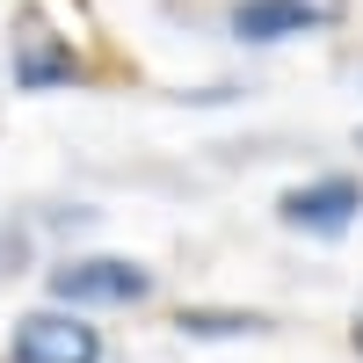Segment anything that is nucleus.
Listing matches in <instances>:
<instances>
[{
    "label": "nucleus",
    "instance_id": "obj_1",
    "mask_svg": "<svg viewBox=\"0 0 363 363\" xmlns=\"http://www.w3.org/2000/svg\"><path fill=\"white\" fill-rule=\"evenodd\" d=\"M44 291L66 313H102V306H145L160 291V277L131 255H58L44 269Z\"/></svg>",
    "mask_w": 363,
    "mask_h": 363
},
{
    "label": "nucleus",
    "instance_id": "obj_2",
    "mask_svg": "<svg viewBox=\"0 0 363 363\" xmlns=\"http://www.w3.org/2000/svg\"><path fill=\"white\" fill-rule=\"evenodd\" d=\"M356 218H363V174H349V167L306 174L277 196V225L306 233V240H342V233H356Z\"/></svg>",
    "mask_w": 363,
    "mask_h": 363
},
{
    "label": "nucleus",
    "instance_id": "obj_3",
    "mask_svg": "<svg viewBox=\"0 0 363 363\" xmlns=\"http://www.w3.org/2000/svg\"><path fill=\"white\" fill-rule=\"evenodd\" d=\"M349 15V0H233L225 8V37L240 51H277L298 37H327Z\"/></svg>",
    "mask_w": 363,
    "mask_h": 363
},
{
    "label": "nucleus",
    "instance_id": "obj_4",
    "mask_svg": "<svg viewBox=\"0 0 363 363\" xmlns=\"http://www.w3.org/2000/svg\"><path fill=\"white\" fill-rule=\"evenodd\" d=\"M8 363H102V327L87 320V313H66V306L15 313Z\"/></svg>",
    "mask_w": 363,
    "mask_h": 363
},
{
    "label": "nucleus",
    "instance_id": "obj_5",
    "mask_svg": "<svg viewBox=\"0 0 363 363\" xmlns=\"http://www.w3.org/2000/svg\"><path fill=\"white\" fill-rule=\"evenodd\" d=\"M8 80L22 87V95H58V87H80L87 80V58H80L73 37L22 22L15 37H8Z\"/></svg>",
    "mask_w": 363,
    "mask_h": 363
},
{
    "label": "nucleus",
    "instance_id": "obj_6",
    "mask_svg": "<svg viewBox=\"0 0 363 363\" xmlns=\"http://www.w3.org/2000/svg\"><path fill=\"white\" fill-rule=\"evenodd\" d=\"M174 335L182 342H255V335H269V313H255V306H182Z\"/></svg>",
    "mask_w": 363,
    "mask_h": 363
},
{
    "label": "nucleus",
    "instance_id": "obj_7",
    "mask_svg": "<svg viewBox=\"0 0 363 363\" xmlns=\"http://www.w3.org/2000/svg\"><path fill=\"white\" fill-rule=\"evenodd\" d=\"M29 262H37V233L15 225V218H0V284H8V277H29Z\"/></svg>",
    "mask_w": 363,
    "mask_h": 363
},
{
    "label": "nucleus",
    "instance_id": "obj_8",
    "mask_svg": "<svg viewBox=\"0 0 363 363\" xmlns=\"http://www.w3.org/2000/svg\"><path fill=\"white\" fill-rule=\"evenodd\" d=\"M349 342H356V356H363V313H356V327H349Z\"/></svg>",
    "mask_w": 363,
    "mask_h": 363
},
{
    "label": "nucleus",
    "instance_id": "obj_9",
    "mask_svg": "<svg viewBox=\"0 0 363 363\" xmlns=\"http://www.w3.org/2000/svg\"><path fill=\"white\" fill-rule=\"evenodd\" d=\"M356 153H363V124H356Z\"/></svg>",
    "mask_w": 363,
    "mask_h": 363
}]
</instances>
